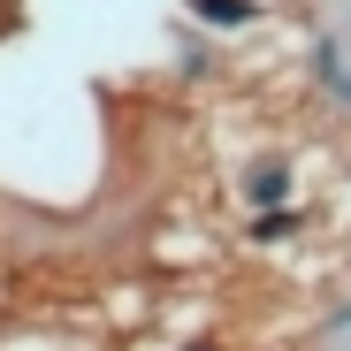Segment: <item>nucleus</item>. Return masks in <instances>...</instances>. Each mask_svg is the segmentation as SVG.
Here are the masks:
<instances>
[{"mask_svg":"<svg viewBox=\"0 0 351 351\" xmlns=\"http://www.w3.org/2000/svg\"><path fill=\"white\" fill-rule=\"evenodd\" d=\"M313 69H321V84L336 92V107H351V53H343V38H336V31L313 46Z\"/></svg>","mask_w":351,"mask_h":351,"instance_id":"f257e3e1","label":"nucleus"},{"mask_svg":"<svg viewBox=\"0 0 351 351\" xmlns=\"http://www.w3.org/2000/svg\"><path fill=\"white\" fill-rule=\"evenodd\" d=\"M282 191H290V176H282V168H260V176H252V199H260V206H275Z\"/></svg>","mask_w":351,"mask_h":351,"instance_id":"f03ea898","label":"nucleus"},{"mask_svg":"<svg viewBox=\"0 0 351 351\" xmlns=\"http://www.w3.org/2000/svg\"><path fill=\"white\" fill-rule=\"evenodd\" d=\"M191 351H214V343H191Z\"/></svg>","mask_w":351,"mask_h":351,"instance_id":"7ed1b4c3","label":"nucleus"}]
</instances>
